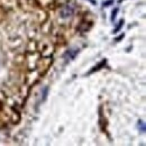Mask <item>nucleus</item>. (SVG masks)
<instances>
[{"instance_id":"f257e3e1","label":"nucleus","mask_w":146,"mask_h":146,"mask_svg":"<svg viewBox=\"0 0 146 146\" xmlns=\"http://www.w3.org/2000/svg\"><path fill=\"white\" fill-rule=\"evenodd\" d=\"M79 53V48H72V50H68V52L65 53L64 57L69 58V61H72L73 58L76 56V54Z\"/></svg>"},{"instance_id":"f03ea898","label":"nucleus","mask_w":146,"mask_h":146,"mask_svg":"<svg viewBox=\"0 0 146 146\" xmlns=\"http://www.w3.org/2000/svg\"><path fill=\"white\" fill-rule=\"evenodd\" d=\"M62 17L63 18H66V17H70L73 14V8L71 6H65L63 9H62Z\"/></svg>"},{"instance_id":"7ed1b4c3","label":"nucleus","mask_w":146,"mask_h":146,"mask_svg":"<svg viewBox=\"0 0 146 146\" xmlns=\"http://www.w3.org/2000/svg\"><path fill=\"white\" fill-rule=\"evenodd\" d=\"M104 65H106V60H102L99 64H98V66H94L93 69H92L90 72L88 73V74H90V73H92V72H94V71H98V70H100V68H102Z\"/></svg>"},{"instance_id":"20e7f679","label":"nucleus","mask_w":146,"mask_h":146,"mask_svg":"<svg viewBox=\"0 0 146 146\" xmlns=\"http://www.w3.org/2000/svg\"><path fill=\"white\" fill-rule=\"evenodd\" d=\"M123 25H124V19H121V20H120V21H119V25H118V26H117V27H116V29H115V31H113V33H117V32H119V31H120V28H121V26H123Z\"/></svg>"},{"instance_id":"39448f33","label":"nucleus","mask_w":146,"mask_h":146,"mask_svg":"<svg viewBox=\"0 0 146 146\" xmlns=\"http://www.w3.org/2000/svg\"><path fill=\"white\" fill-rule=\"evenodd\" d=\"M138 127L142 128V131H143V133L145 131V124H144L143 121H138Z\"/></svg>"},{"instance_id":"423d86ee","label":"nucleus","mask_w":146,"mask_h":146,"mask_svg":"<svg viewBox=\"0 0 146 146\" xmlns=\"http://www.w3.org/2000/svg\"><path fill=\"white\" fill-rule=\"evenodd\" d=\"M117 11H118L117 8L115 9V11H112V16H111V19H112V20H115V18H116V14H117Z\"/></svg>"},{"instance_id":"0eeeda50","label":"nucleus","mask_w":146,"mask_h":146,"mask_svg":"<svg viewBox=\"0 0 146 146\" xmlns=\"http://www.w3.org/2000/svg\"><path fill=\"white\" fill-rule=\"evenodd\" d=\"M88 1H90L92 5H96V3H97V1H96V0H88Z\"/></svg>"}]
</instances>
